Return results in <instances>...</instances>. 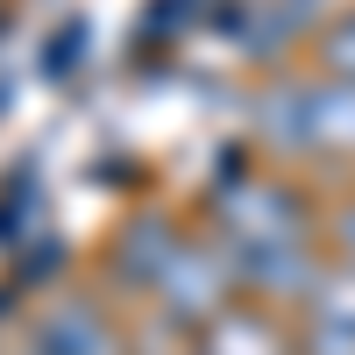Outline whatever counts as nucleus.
Listing matches in <instances>:
<instances>
[{
    "label": "nucleus",
    "mask_w": 355,
    "mask_h": 355,
    "mask_svg": "<svg viewBox=\"0 0 355 355\" xmlns=\"http://www.w3.org/2000/svg\"><path fill=\"white\" fill-rule=\"evenodd\" d=\"M227 291H234V249H227V242H185L178 263L164 270L157 299H164V320L206 327V320L227 313Z\"/></svg>",
    "instance_id": "f257e3e1"
},
{
    "label": "nucleus",
    "mask_w": 355,
    "mask_h": 355,
    "mask_svg": "<svg viewBox=\"0 0 355 355\" xmlns=\"http://www.w3.org/2000/svg\"><path fill=\"white\" fill-rule=\"evenodd\" d=\"M36 355H128V348L93 299H64L36 320Z\"/></svg>",
    "instance_id": "39448f33"
},
{
    "label": "nucleus",
    "mask_w": 355,
    "mask_h": 355,
    "mask_svg": "<svg viewBox=\"0 0 355 355\" xmlns=\"http://www.w3.org/2000/svg\"><path fill=\"white\" fill-rule=\"evenodd\" d=\"M178 249H185V234H178L164 214H135L121 234H114V277L135 284V291H157L164 270L178 263Z\"/></svg>",
    "instance_id": "20e7f679"
},
{
    "label": "nucleus",
    "mask_w": 355,
    "mask_h": 355,
    "mask_svg": "<svg viewBox=\"0 0 355 355\" xmlns=\"http://www.w3.org/2000/svg\"><path fill=\"white\" fill-rule=\"evenodd\" d=\"M220 227H227V249L306 242V199L291 192V185H270V178H242V185H227Z\"/></svg>",
    "instance_id": "f03ea898"
},
{
    "label": "nucleus",
    "mask_w": 355,
    "mask_h": 355,
    "mask_svg": "<svg viewBox=\"0 0 355 355\" xmlns=\"http://www.w3.org/2000/svg\"><path fill=\"white\" fill-rule=\"evenodd\" d=\"M320 57H327V71H334L341 85H355V15L334 21L327 36H320Z\"/></svg>",
    "instance_id": "1a4fd4ad"
},
{
    "label": "nucleus",
    "mask_w": 355,
    "mask_h": 355,
    "mask_svg": "<svg viewBox=\"0 0 355 355\" xmlns=\"http://www.w3.org/2000/svg\"><path fill=\"white\" fill-rule=\"evenodd\" d=\"M334 242H341V270H355V206L341 214V227H334Z\"/></svg>",
    "instance_id": "9b49d317"
},
{
    "label": "nucleus",
    "mask_w": 355,
    "mask_h": 355,
    "mask_svg": "<svg viewBox=\"0 0 355 355\" xmlns=\"http://www.w3.org/2000/svg\"><path fill=\"white\" fill-rule=\"evenodd\" d=\"M256 135L277 157H313V85H277L256 114Z\"/></svg>",
    "instance_id": "423d86ee"
},
{
    "label": "nucleus",
    "mask_w": 355,
    "mask_h": 355,
    "mask_svg": "<svg viewBox=\"0 0 355 355\" xmlns=\"http://www.w3.org/2000/svg\"><path fill=\"white\" fill-rule=\"evenodd\" d=\"M199 355H291V348L277 334V320H263L249 306H227L220 320L199 327Z\"/></svg>",
    "instance_id": "0eeeda50"
},
{
    "label": "nucleus",
    "mask_w": 355,
    "mask_h": 355,
    "mask_svg": "<svg viewBox=\"0 0 355 355\" xmlns=\"http://www.w3.org/2000/svg\"><path fill=\"white\" fill-rule=\"evenodd\" d=\"M299 355H355V327H334V320H306V327H299Z\"/></svg>",
    "instance_id": "9d476101"
},
{
    "label": "nucleus",
    "mask_w": 355,
    "mask_h": 355,
    "mask_svg": "<svg viewBox=\"0 0 355 355\" xmlns=\"http://www.w3.org/2000/svg\"><path fill=\"white\" fill-rule=\"evenodd\" d=\"M313 157H355V85H313Z\"/></svg>",
    "instance_id": "6e6552de"
},
{
    "label": "nucleus",
    "mask_w": 355,
    "mask_h": 355,
    "mask_svg": "<svg viewBox=\"0 0 355 355\" xmlns=\"http://www.w3.org/2000/svg\"><path fill=\"white\" fill-rule=\"evenodd\" d=\"M320 277H327V263L313 256V234L306 242H270V249H234V284L256 291V299H291L306 313Z\"/></svg>",
    "instance_id": "7ed1b4c3"
}]
</instances>
